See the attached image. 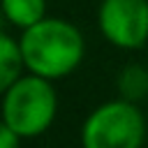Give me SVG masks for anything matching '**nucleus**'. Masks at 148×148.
<instances>
[{"label": "nucleus", "mask_w": 148, "mask_h": 148, "mask_svg": "<svg viewBox=\"0 0 148 148\" xmlns=\"http://www.w3.org/2000/svg\"><path fill=\"white\" fill-rule=\"evenodd\" d=\"M23 74H25V62H23L21 44L9 32H2L0 35V90L12 86Z\"/></svg>", "instance_id": "nucleus-6"}, {"label": "nucleus", "mask_w": 148, "mask_h": 148, "mask_svg": "<svg viewBox=\"0 0 148 148\" xmlns=\"http://www.w3.org/2000/svg\"><path fill=\"white\" fill-rule=\"evenodd\" d=\"M102 37L123 51H136L148 42V0H102L97 7Z\"/></svg>", "instance_id": "nucleus-4"}, {"label": "nucleus", "mask_w": 148, "mask_h": 148, "mask_svg": "<svg viewBox=\"0 0 148 148\" xmlns=\"http://www.w3.org/2000/svg\"><path fill=\"white\" fill-rule=\"evenodd\" d=\"M58 113V92L53 81L25 72L2 90V125L23 139L44 134Z\"/></svg>", "instance_id": "nucleus-2"}, {"label": "nucleus", "mask_w": 148, "mask_h": 148, "mask_svg": "<svg viewBox=\"0 0 148 148\" xmlns=\"http://www.w3.org/2000/svg\"><path fill=\"white\" fill-rule=\"evenodd\" d=\"M146 116L123 97L97 104L81 125V148H143Z\"/></svg>", "instance_id": "nucleus-3"}, {"label": "nucleus", "mask_w": 148, "mask_h": 148, "mask_svg": "<svg viewBox=\"0 0 148 148\" xmlns=\"http://www.w3.org/2000/svg\"><path fill=\"white\" fill-rule=\"evenodd\" d=\"M0 12L9 25L25 30L46 16V0H2Z\"/></svg>", "instance_id": "nucleus-5"}, {"label": "nucleus", "mask_w": 148, "mask_h": 148, "mask_svg": "<svg viewBox=\"0 0 148 148\" xmlns=\"http://www.w3.org/2000/svg\"><path fill=\"white\" fill-rule=\"evenodd\" d=\"M25 72L58 81L79 69L86 56L83 32L67 18L44 16L18 35Z\"/></svg>", "instance_id": "nucleus-1"}, {"label": "nucleus", "mask_w": 148, "mask_h": 148, "mask_svg": "<svg viewBox=\"0 0 148 148\" xmlns=\"http://www.w3.org/2000/svg\"><path fill=\"white\" fill-rule=\"evenodd\" d=\"M116 88H118V97L134 104L143 102L148 97V69L139 62L125 65L116 79Z\"/></svg>", "instance_id": "nucleus-7"}, {"label": "nucleus", "mask_w": 148, "mask_h": 148, "mask_svg": "<svg viewBox=\"0 0 148 148\" xmlns=\"http://www.w3.org/2000/svg\"><path fill=\"white\" fill-rule=\"evenodd\" d=\"M21 141H23L21 134H16L7 125H0V148H21Z\"/></svg>", "instance_id": "nucleus-8"}]
</instances>
